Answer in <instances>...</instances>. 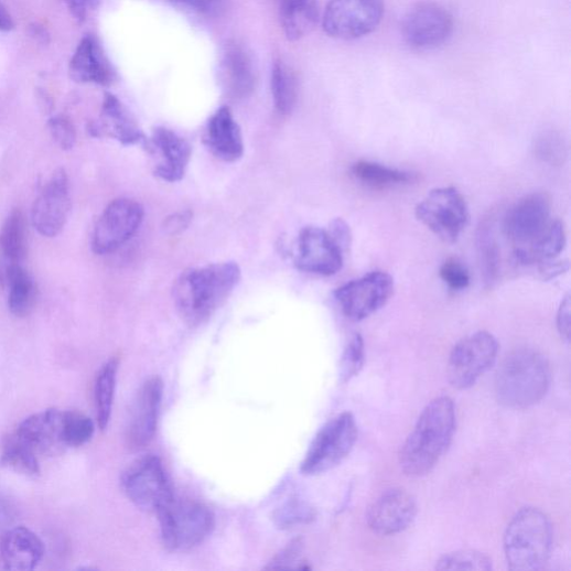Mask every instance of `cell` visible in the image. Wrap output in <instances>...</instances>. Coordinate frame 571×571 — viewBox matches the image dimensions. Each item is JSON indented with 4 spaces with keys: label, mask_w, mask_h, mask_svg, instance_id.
<instances>
[{
    "label": "cell",
    "mask_w": 571,
    "mask_h": 571,
    "mask_svg": "<svg viewBox=\"0 0 571 571\" xmlns=\"http://www.w3.org/2000/svg\"><path fill=\"white\" fill-rule=\"evenodd\" d=\"M93 137H109L125 146L147 144L148 140L127 108L107 93L100 121L89 127Z\"/></svg>",
    "instance_id": "24"
},
{
    "label": "cell",
    "mask_w": 571,
    "mask_h": 571,
    "mask_svg": "<svg viewBox=\"0 0 571 571\" xmlns=\"http://www.w3.org/2000/svg\"><path fill=\"white\" fill-rule=\"evenodd\" d=\"M0 464L26 477H37L41 473V459L14 434L4 442Z\"/></svg>",
    "instance_id": "33"
},
{
    "label": "cell",
    "mask_w": 571,
    "mask_h": 571,
    "mask_svg": "<svg viewBox=\"0 0 571 571\" xmlns=\"http://www.w3.org/2000/svg\"><path fill=\"white\" fill-rule=\"evenodd\" d=\"M71 212L66 172L58 169L47 181L32 209L34 228L44 237H56L65 227Z\"/></svg>",
    "instance_id": "16"
},
{
    "label": "cell",
    "mask_w": 571,
    "mask_h": 571,
    "mask_svg": "<svg viewBox=\"0 0 571 571\" xmlns=\"http://www.w3.org/2000/svg\"><path fill=\"white\" fill-rule=\"evenodd\" d=\"M44 554L42 539L24 526L10 528L0 539V570H34Z\"/></svg>",
    "instance_id": "21"
},
{
    "label": "cell",
    "mask_w": 571,
    "mask_h": 571,
    "mask_svg": "<svg viewBox=\"0 0 571 571\" xmlns=\"http://www.w3.org/2000/svg\"><path fill=\"white\" fill-rule=\"evenodd\" d=\"M69 75L75 82L103 86H110L117 79L114 65L94 36L80 41L69 63Z\"/></svg>",
    "instance_id": "22"
},
{
    "label": "cell",
    "mask_w": 571,
    "mask_h": 571,
    "mask_svg": "<svg viewBox=\"0 0 571 571\" xmlns=\"http://www.w3.org/2000/svg\"><path fill=\"white\" fill-rule=\"evenodd\" d=\"M315 517V509L309 504L299 500L284 505L273 515L276 525L281 529L311 524Z\"/></svg>",
    "instance_id": "38"
},
{
    "label": "cell",
    "mask_w": 571,
    "mask_h": 571,
    "mask_svg": "<svg viewBox=\"0 0 571 571\" xmlns=\"http://www.w3.org/2000/svg\"><path fill=\"white\" fill-rule=\"evenodd\" d=\"M416 216L448 244L455 243L470 219L467 204L454 186L437 187L418 205Z\"/></svg>",
    "instance_id": "9"
},
{
    "label": "cell",
    "mask_w": 571,
    "mask_h": 571,
    "mask_svg": "<svg viewBox=\"0 0 571 571\" xmlns=\"http://www.w3.org/2000/svg\"><path fill=\"white\" fill-rule=\"evenodd\" d=\"M303 550V545L301 540H295L294 542L290 543L288 548H284L279 554H277L271 562L269 563L268 568L272 569H286V568H293L294 563L299 559H301V553Z\"/></svg>",
    "instance_id": "43"
},
{
    "label": "cell",
    "mask_w": 571,
    "mask_h": 571,
    "mask_svg": "<svg viewBox=\"0 0 571 571\" xmlns=\"http://www.w3.org/2000/svg\"><path fill=\"white\" fill-rule=\"evenodd\" d=\"M344 252L330 231L306 227L299 237L295 263L306 272L333 276L343 267Z\"/></svg>",
    "instance_id": "18"
},
{
    "label": "cell",
    "mask_w": 571,
    "mask_h": 571,
    "mask_svg": "<svg viewBox=\"0 0 571 571\" xmlns=\"http://www.w3.org/2000/svg\"><path fill=\"white\" fill-rule=\"evenodd\" d=\"M357 438V423L351 412L331 419L311 443L302 462V473L312 477L336 467L351 454Z\"/></svg>",
    "instance_id": "6"
},
{
    "label": "cell",
    "mask_w": 571,
    "mask_h": 571,
    "mask_svg": "<svg viewBox=\"0 0 571 571\" xmlns=\"http://www.w3.org/2000/svg\"><path fill=\"white\" fill-rule=\"evenodd\" d=\"M271 91L278 114L291 115L298 105L300 83L294 69L282 61H278L273 65Z\"/></svg>",
    "instance_id": "30"
},
{
    "label": "cell",
    "mask_w": 571,
    "mask_h": 571,
    "mask_svg": "<svg viewBox=\"0 0 571 571\" xmlns=\"http://www.w3.org/2000/svg\"><path fill=\"white\" fill-rule=\"evenodd\" d=\"M453 19L441 6L423 2L413 7L405 17L402 34L407 43L418 50H433L443 45L452 35Z\"/></svg>",
    "instance_id": "14"
},
{
    "label": "cell",
    "mask_w": 571,
    "mask_h": 571,
    "mask_svg": "<svg viewBox=\"0 0 571 571\" xmlns=\"http://www.w3.org/2000/svg\"><path fill=\"white\" fill-rule=\"evenodd\" d=\"M143 218L144 209L138 202L127 198L112 202L95 226L94 252L107 255L122 247L139 230Z\"/></svg>",
    "instance_id": "12"
},
{
    "label": "cell",
    "mask_w": 571,
    "mask_h": 571,
    "mask_svg": "<svg viewBox=\"0 0 571 571\" xmlns=\"http://www.w3.org/2000/svg\"><path fill=\"white\" fill-rule=\"evenodd\" d=\"M384 0H330L323 28L334 39L352 41L374 32L385 17Z\"/></svg>",
    "instance_id": "10"
},
{
    "label": "cell",
    "mask_w": 571,
    "mask_h": 571,
    "mask_svg": "<svg viewBox=\"0 0 571 571\" xmlns=\"http://www.w3.org/2000/svg\"><path fill=\"white\" fill-rule=\"evenodd\" d=\"M278 2H280V0H278Z\"/></svg>",
    "instance_id": "51"
},
{
    "label": "cell",
    "mask_w": 571,
    "mask_h": 571,
    "mask_svg": "<svg viewBox=\"0 0 571 571\" xmlns=\"http://www.w3.org/2000/svg\"><path fill=\"white\" fill-rule=\"evenodd\" d=\"M567 244L564 226L552 220L545 233L526 248H515L514 259L521 266L541 265L559 256Z\"/></svg>",
    "instance_id": "27"
},
{
    "label": "cell",
    "mask_w": 571,
    "mask_h": 571,
    "mask_svg": "<svg viewBox=\"0 0 571 571\" xmlns=\"http://www.w3.org/2000/svg\"><path fill=\"white\" fill-rule=\"evenodd\" d=\"M536 155L546 163L559 165L567 157V147L561 136L554 131H545L536 140Z\"/></svg>",
    "instance_id": "39"
},
{
    "label": "cell",
    "mask_w": 571,
    "mask_h": 571,
    "mask_svg": "<svg viewBox=\"0 0 571 571\" xmlns=\"http://www.w3.org/2000/svg\"><path fill=\"white\" fill-rule=\"evenodd\" d=\"M169 3L206 19L223 17L230 0H168Z\"/></svg>",
    "instance_id": "40"
},
{
    "label": "cell",
    "mask_w": 571,
    "mask_h": 571,
    "mask_svg": "<svg viewBox=\"0 0 571 571\" xmlns=\"http://www.w3.org/2000/svg\"><path fill=\"white\" fill-rule=\"evenodd\" d=\"M50 132L55 142L63 150H71L76 142V132L73 123L65 117H55L49 122Z\"/></svg>",
    "instance_id": "42"
},
{
    "label": "cell",
    "mask_w": 571,
    "mask_h": 571,
    "mask_svg": "<svg viewBox=\"0 0 571 571\" xmlns=\"http://www.w3.org/2000/svg\"><path fill=\"white\" fill-rule=\"evenodd\" d=\"M163 398L160 377H152L139 390L131 408L127 440L131 448L142 449L154 438Z\"/></svg>",
    "instance_id": "19"
},
{
    "label": "cell",
    "mask_w": 571,
    "mask_h": 571,
    "mask_svg": "<svg viewBox=\"0 0 571 571\" xmlns=\"http://www.w3.org/2000/svg\"><path fill=\"white\" fill-rule=\"evenodd\" d=\"M414 496L403 488H394L380 495L366 513L368 528L379 536H395L412 526L418 516Z\"/></svg>",
    "instance_id": "15"
},
{
    "label": "cell",
    "mask_w": 571,
    "mask_h": 571,
    "mask_svg": "<svg viewBox=\"0 0 571 571\" xmlns=\"http://www.w3.org/2000/svg\"><path fill=\"white\" fill-rule=\"evenodd\" d=\"M222 77L230 98L244 100L250 97L257 84L252 56L238 42H229L222 60Z\"/></svg>",
    "instance_id": "23"
},
{
    "label": "cell",
    "mask_w": 571,
    "mask_h": 571,
    "mask_svg": "<svg viewBox=\"0 0 571 571\" xmlns=\"http://www.w3.org/2000/svg\"><path fill=\"white\" fill-rule=\"evenodd\" d=\"M148 147L158 157L154 173L166 182L181 181L193 149L183 138L166 128L153 130Z\"/></svg>",
    "instance_id": "20"
},
{
    "label": "cell",
    "mask_w": 571,
    "mask_h": 571,
    "mask_svg": "<svg viewBox=\"0 0 571 571\" xmlns=\"http://www.w3.org/2000/svg\"><path fill=\"white\" fill-rule=\"evenodd\" d=\"M204 142L223 161L236 162L241 159L245 151L244 139L229 108H220L211 118Z\"/></svg>",
    "instance_id": "25"
},
{
    "label": "cell",
    "mask_w": 571,
    "mask_h": 571,
    "mask_svg": "<svg viewBox=\"0 0 571 571\" xmlns=\"http://www.w3.org/2000/svg\"><path fill=\"white\" fill-rule=\"evenodd\" d=\"M440 277L451 291L460 292L468 288L471 277L467 268L457 259L449 258L440 268Z\"/></svg>",
    "instance_id": "41"
},
{
    "label": "cell",
    "mask_w": 571,
    "mask_h": 571,
    "mask_svg": "<svg viewBox=\"0 0 571 571\" xmlns=\"http://www.w3.org/2000/svg\"><path fill=\"white\" fill-rule=\"evenodd\" d=\"M7 271L3 270L2 265H0V280L7 279Z\"/></svg>",
    "instance_id": "50"
},
{
    "label": "cell",
    "mask_w": 571,
    "mask_h": 571,
    "mask_svg": "<svg viewBox=\"0 0 571 571\" xmlns=\"http://www.w3.org/2000/svg\"><path fill=\"white\" fill-rule=\"evenodd\" d=\"M551 200L545 193H534L517 202L504 219L506 237L516 248H526L548 228L551 217Z\"/></svg>",
    "instance_id": "13"
},
{
    "label": "cell",
    "mask_w": 571,
    "mask_h": 571,
    "mask_svg": "<svg viewBox=\"0 0 571 571\" xmlns=\"http://www.w3.org/2000/svg\"><path fill=\"white\" fill-rule=\"evenodd\" d=\"M14 26L15 24L11 14L2 2H0V32H10Z\"/></svg>",
    "instance_id": "49"
},
{
    "label": "cell",
    "mask_w": 571,
    "mask_h": 571,
    "mask_svg": "<svg viewBox=\"0 0 571 571\" xmlns=\"http://www.w3.org/2000/svg\"><path fill=\"white\" fill-rule=\"evenodd\" d=\"M121 486L130 502L147 513L157 514L174 497L162 461L152 454L127 467Z\"/></svg>",
    "instance_id": "8"
},
{
    "label": "cell",
    "mask_w": 571,
    "mask_h": 571,
    "mask_svg": "<svg viewBox=\"0 0 571 571\" xmlns=\"http://www.w3.org/2000/svg\"><path fill=\"white\" fill-rule=\"evenodd\" d=\"M95 432L90 418L77 412L65 411V434L68 448H79L89 442Z\"/></svg>",
    "instance_id": "37"
},
{
    "label": "cell",
    "mask_w": 571,
    "mask_h": 571,
    "mask_svg": "<svg viewBox=\"0 0 571 571\" xmlns=\"http://www.w3.org/2000/svg\"><path fill=\"white\" fill-rule=\"evenodd\" d=\"M550 383L546 357L532 349H519L502 363L496 376V396L507 408L527 409L546 397Z\"/></svg>",
    "instance_id": "3"
},
{
    "label": "cell",
    "mask_w": 571,
    "mask_h": 571,
    "mask_svg": "<svg viewBox=\"0 0 571 571\" xmlns=\"http://www.w3.org/2000/svg\"><path fill=\"white\" fill-rule=\"evenodd\" d=\"M241 270L236 262H219L184 271L174 283L173 299L185 323L198 326L228 300Z\"/></svg>",
    "instance_id": "2"
},
{
    "label": "cell",
    "mask_w": 571,
    "mask_h": 571,
    "mask_svg": "<svg viewBox=\"0 0 571 571\" xmlns=\"http://www.w3.org/2000/svg\"><path fill=\"white\" fill-rule=\"evenodd\" d=\"M13 434L40 459L58 455L68 449L65 411L58 409H49L29 417Z\"/></svg>",
    "instance_id": "17"
},
{
    "label": "cell",
    "mask_w": 571,
    "mask_h": 571,
    "mask_svg": "<svg viewBox=\"0 0 571 571\" xmlns=\"http://www.w3.org/2000/svg\"><path fill=\"white\" fill-rule=\"evenodd\" d=\"M161 538L170 551H186L203 543L214 531V513L195 500L175 496L157 513Z\"/></svg>",
    "instance_id": "5"
},
{
    "label": "cell",
    "mask_w": 571,
    "mask_h": 571,
    "mask_svg": "<svg viewBox=\"0 0 571 571\" xmlns=\"http://www.w3.org/2000/svg\"><path fill=\"white\" fill-rule=\"evenodd\" d=\"M478 247L481 260L487 281H494L499 272L500 252L489 226L483 225L480 229Z\"/></svg>",
    "instance_id": "35"
},
{
    "label": "cell",
    "mask_w": 571,
    "mask_h": 571,
    "mask_svg": "<svg viewBox=\"0 0 571 571\" xmlns=\"http://www.w3.org/2000/svg\"><path fill=\"white\" fill-rule=\"evenodd\" d=\"M557 330L560 337L569 342L570 338V298L567 295L558 310L557 313Z\"/></svg>",
    "instance_id": "46"
},
{
    "label": "cell",
    "mask_w": 571,
    "mask_h": 571,
    "mask_svg": "<svg viewBox=\"0 0 571 571\" xmlns=\"http://www.w3.org/2000/svg\"><path fill=\"white\" fill-rule=\"evenodd\" d=\"M282 30L291 41L309 35L317 25L320 11L317 0H283L279 3Z\"/></svg>",
    "instance_id": "26"
},
{
    "label": "cell",
    "mask_w": 571,
    "mask_h": 571,
    "mask_svg": "<svg viewBox=\"0 0 571 571\" xmlns=\"http://www.w3.org/2000/svg\"><path fill=\"white\" fill-rule=\"evenodd\" d=\"M455 429L453 400L449 397L432 400L401 446L399 463L405 474L412 478L429 474L450 448Z\"/></svg>",
    "instance_id": "1"
},
{
    "label": "cell",
    "mask_w": 571,
    "mask_h": 571,
    "mask_svg": "<svg viewBox=\"0 0 571 571\" xmlns=\"http://www.w3.org/2000/svg\"><path fill=\"white\" fill-rule=\"evenodd\" d=\"M353 176L371 188H387L410 183L414 174L371 161H358L352 166Z\"/></svg>",
    "instance_id": "31"
},
{
    "label": "cell",
    "mask_w": 571,
    "mask_h": 571,
    "mask_svg": "<svg viewBox=\"0 0 571 571\" xmlns=\"http://www.w3.org/2000/svg\"><path fill=\"white\" fill-rule=\"evenodd\" d=\"M394 293V277L386 271H371L341 286L335 299L347 319L359 322L384 309Z\"/></svg>",
    "instance_id": "11"
},
{
    "label": "cell",
    "mask_w": 571,
    "mask_h": 571,
    "mask_svg": "<svg viewBox=\"0 0 571 571\" xmlns=\"http://www.w3.org/2000/svg\"><path fill=\"white\" fill-rule=\"evenodd\" d=\"M71 14L78 23H84L88 17L98 11L101 0H64Z\"/></svg>",
    "instance_id": "44"
},
{
    "label": "cell",
    "mask_w": 571,
    "mask_h": 571,
    "mask_svg": "<svg viewBox=\"0 0 571 571\" xmlns=\"http://www.w3.org/2000/svg\"><path fill=\"white\" fill-rule=\"evenodd\" d=\"M330 234L342 247L344 251L349 247L352 235L348 225L343 219H336L332 223Z\"/></svg>",
    "instance_id": "47"
},
{
    "label": "cell",
    "mask_w": 571,
    "mask_h": 571,
    "mask_svg": "<svg viewBox=\"0 0 571 571\" xmlns=\"http://www.w3.org/2000/svg\"><path fill=\"white\" fill-rule=\"evenodd\" d=\"M119 359L111 358L103 365L94 386L95 409L103 431L109 427L117 390Z\"/></svg>",
    "instance_id": "29"
},
{
    "label": "cell",
    "mask_w": 571,
    "mask_h": 571,
    "mask_svg": "<svg viewBox=\"0 0 571 571\" xmlns=\"http://www.w3.org/2000/svg\"><path fill=\"white\" fill-rule=\"evenodd\" d=\"M553 548L550 518L535 507L522 508L504 535V551L509 569L534 571L545 567Z\"/></svg>",
    "instance_id": "4"
},
{
    "label": "cell",
    "mask_w": 571,
    "mask_h": 571,
    "mask_svg": "<svg viewBox=\"0 0 571 571\" xmlns=\"http://www.w3.org/2000/svg\"><path fill=\"white\" fill-rule=\"evenodd\" d=\"M12 524V508L3 497H0V539L7 534Z\"/></svg>",
    "instance_id": "48"
},
{
    "label": "cell",
    "mask_w": 571,
    "mask_h": 571,
    "mask_svg": "<svg viewBox=\"0 0 571 571\" xmlns=\"http://www.w3.org/2000/svg\"><path fill=\"white\" fill-rule=\"evenodd\" d=\"M7 280L10 286L9 309L20 319L29 316L37 300V289L34 280L19 263L8 267Z\"/></svg>",
    "instance_id": "28"
},
{
    "label": "cell",
    "mask_w": 571,
    "mask_h": 571,
    "mask_svg": "<svg viewBox=\"0 0 571 571\" xmlns=\"http://www.w3.org/2000/svg\"><path fill=\"white\" fill-rule=\"evenodd\" d=\"M0 250L12 262H21L28 254V233L25 217L14 211L0 230Z\"/></svg>",
    "instance_id": "32"
},
{
    "label": "cell",
    "mask_w": 571,
    "mask_h": 571,
    "mask_svg": "<svg viewBox=\"0 0 571 571\" xmlns=\"http://www.w3.org/2000/svg\"><path fill=\"white\" fill-rule=\"evenodd\" d=\"M365 363V344L360 334H354L346 345L341 359V380L349 383L363 369Z\"/></svg>",
    "instance_id": "36"
},
{
    "label": "cell",
    "mask_w": 571,
    "mask_h": 571,
    "mask_svg": "<svg viewBox=\"0 0 571 571\" xmlns=\"http://www.w3.org/2000/svg\"><path fill=\"white\" fill-rule=\"evenodd\" d=\"M435 569L489 571L493 569V560L478 550H457L442 556L437 561Z\"/></svg>",
    "instance_id": "34"
},
{
    "label": "cell",
    "mask_w": 571,
    "mask_h": 571,
    "mask_svg": "<svg viewBox=\"0 0 571 571\" xmlns=\"http://www.w3.org/2000/svg\"><path fill=\"white\" fill-rule=\"evenodd\" d=\"M498 353L499 343L489 332L481 331L462 338L449 356L450 385L460 391L472 388L495 365Z\"/></svg>",
    "instance_id": "7"
},
{
    "label": "cell",
    "mask_w": 571,
    "mask_h": 571,
    "mask_svg": "<svg viewBox=\"0 0 571 571\" xmlns=\"http://www.w3.org/2000/svg\"><path fill=\"white\" fill-rule=\"evenodd\" d=\"M193 214L190 212H180L173 214L171 217L166 218L164 222V230L166 234L171 236H176L182 234L192 223Z\"/></svg>",
    "instance_id": "45"
}]
</instances>
